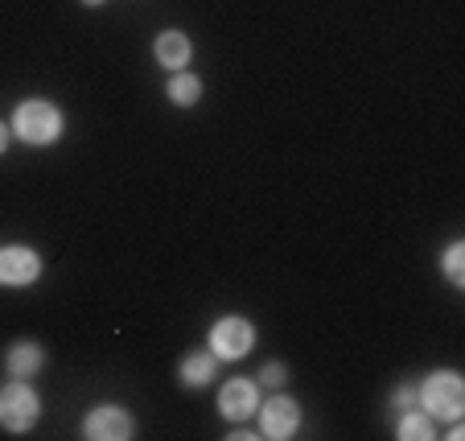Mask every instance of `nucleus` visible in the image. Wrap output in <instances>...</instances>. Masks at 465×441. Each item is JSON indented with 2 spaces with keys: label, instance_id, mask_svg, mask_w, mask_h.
I'll return each instance as SVG.
<instances>
[{
  "label": "nucleus",
  "instance_id": "nucleus-16",
  "mask_svg": "<svg viewBox=\"0 0 465 441\" xmlns=\"http://www.w3.org/2000/svg\"><path fill=\"white\" fill-rule=\"evenodd\" d=\"M416 405V392L412 388H400L395 392V408H412Z\"/></svg>",
  "mask_w": 465,
  "mask_h": 441
},
{
  "label": "nucleus",
  "instance_id": "nucleus-13",
  "mask_svg": "<svg viewBox=\"0 0 465 441\" xmlns=\"http://www.w3.org/2000/svg\"><path fill=\"white\" fill-rule=\"evenodd\" d=\"M395 433H400V441H429L432 437V416L424 413V408H420V413H404Z\"/></svg>",
  "mask_w": 465,
  "mask_h": 441
},
{
  "label": "nucleus",
  "instance_id": "nucleus-17",
  "mask_svg": "<svg viewBox=\"0 0 465 441\" xmlns=\"http://www.w3.org/2000/svg\"><path fill=\"white\" fill-rule=\"evenodd\" d=\"M9 133H13V128H5V124H0V153L9 149Z\"/></svg>",
  "mask_w": 465,
  "mask_h": 441
},
{
  "label": "nucleus",
  "instance_id": "nucleus-4",
  "mask_svg": "<svg viewBox=\"0 0 465 441\" xmlns=\"http://www.w3.org/2000/svg\"><path fill=\"white\" fill-rule=\"evenodd\" d=\"M132 433H136V425H132L128 408L120 405H99L83 421V437L87 441H128Z\"/></svg>",
  "mask_w": 465,
  "mask_h": 441
},
{
  "label": "nucleus",
  "instance_id": "nucleus-3",
  "mask_svg": "<svg viewBox=\"0 0 465 441\" xmlns=\"http://www.w3.org/2000/svg\"><path fill=\"white\" fill-rule=\"evenodd\" d=\"M42 416V400L25 380H13L0 388V429L9 433H29Z\"/></svg>",
  "mask_w": 465,
  "mask_h": 441
},
{
  "label": "nucleus",
  "instance_id": "nucleus-12",
  "mask_svg": "<svg viewBox=\"0 0 465 441\" xmlns=\"http://www.w3.org/2000/svg\"><path fill=\"white\" fill-rule=\"evenodd\" d=\"M165 95L173 107H193L198 99H203V79H193L190 71H173L165 83Z\"/></svg>",
  "mask_w": 465,
  "mask_h": 441
},
{
  "label": "nucleus",
  "instance_id": "nucleus-1",
  "mask_svg": "<svg viewBox=\"0 0 465 441\" xmlns=\"http://www.w3.org/2000/svg\"><path fill=\"white\" fill-rule=\"evenodd\" d=\"M9 128L25 145H54L62 136V112L50 99H25V104H17Z\"/></svg>",
  "mask_w": 465,
  "mask_h": 441
},
{
  "label": "nucleus",
  "instance_id": "nucleus-9",
  "mask_svg": "<svg viewBox=\"0 0 465 441\" xmlns=\"http://www.w3.org/2000/svg\"><path fill=\"white\" fill-rule=\"evenodd\" d=\"M153 54H157V62L165 66V71H185L193 45L182 29H165V34H157V42H153Z\"/></svg>",
  "mask_w": 465,
  "mask_h": 441
},
{
  "label": "nucleus",
  "instance_id": "nucleus-11",
  "mask_svg": "<svg viewBox=\"0 0 465 441\" xmlns=\"http://www.w3.org/2000/svg\"><path fill=\"white\" fill-rule=\"evenodd\" d=\"M5 367H9L13 380H29V376H37V371L45 367V351L37 343H13Z\"/></svg>",
  "mask_w": 465,
  "mask_h": 441
},
{
  "label": "nucleus",
  "instance_id": "nucleus-10",
  "mask_svg": "<svg viewBox=\"0 0 465 441\" xmlns=\"http://www.w3.org/2000/svg\"><path fill=\"white\" fill-rule=\"evenodd\" d=\"M214 371H219V355L214 351H193L177 363V380H182L185 388H203V384L214 380Z\"/></svg>",
  "mask_w": 465,
  "mask_h": 441
},
{
  "label": "nucleus",
  "instance_id": "nucleus-15",
  "mask_svg": "<svg viewBox=\"0 0 465 441\" xmlns=\"http://www.w3.org/2000/svg\"><path fill=\"white\" fill-rule=\"evenodd\" d=\"M284 380H289V371H284V363H268V367L260 371V384H268V388H281Z\"/></svg>",
  "mask_w": 465,
  "mask_h": 441
},
{
  "label": "nucleus",
  "instance_id": "nucleus-2",
  "mask_svg": "<svg viewBox=\"0 0 465 441\" xmlns=\"http://www.w3.org/2000/svg\"><path fill=\"white\" fill-rule=\"evenodd\" d=\"M416 400L424 405V413L437 421H457L465 413V380L457 371H432L429 380L420 384Z\"/></svg>",
  "mask_w": 465,
  "mask_h": 441
},
{
  "label": "nucleus",
  "instance_id": "nucleus-6",
  "mask_svg": "<svg viewBox=\"0 0 465 441\" xmlns=\"http://www.w3.org/2000/svg\"><path fill=\"white\" fill-rule=\"evenodd\" d=\"M260 413V437H272V441H289L292 433L301 429V405L292 396H272Z\"/></svg>",
  "mask_w": 465,
  "mask_h": 441
},
{
  "label": "nucleus",
  "instance_id": "nucleus-14",
  "mask_svg": "<svg viewBox=\"0 0 465 441\" xmlns=\"http://www.w3.org/2000/svg\"><path fill=\"white\" fill-rule=\"evenodd\" d=\"M461 260H465V244L457 239V244L445 252V276L453 285H465V265H461Z\"/></svg>",
  "mask_w": 465,
  "mask_h": 441
},
{
  "label": "nucleus",
  "instance_id": "nucleus-7",
  "mask_svg": "<svg viewBox=\"0 0 465 441\" xmlns=\"http://www.w3.org/2000/svg\"><path fill=\"white\" fill-rule=\"evenodd\" d=\"M42 276V256L34 247H21V244H5L0 247V285H34Z\"/></svg>",
  "mask_w": 465,
  "mask_h": 441
},
{
  "label": "nucleus",
  "instance_id": "nucleus-8",
  "mask_svg": "<svg viewBox=\"0 0 465 441\" xmlns=\"http://www.w3.org/2000/svg\"><path fill=\"white\" fill-rule=\"evenodd\" d=\"M260 408V384L247 380V376H235V380H227L219 388V413L227 416V421H247V416Z\"/></svg>",
  "mask_w": 465,
  "mask_h": 441
},
{
  "label": "nucleus",
  "instance_id": "nucleus-5",
  "mask_svg": "<svg viewBox=\"0 0 465 441\" xmlns=\"http://www.w3.org/2000/svg\"><path fill=\"white\" fill-rule=\"evenodd\" d=\"M255 346V330L247 318H219L211 330V351L219 355V359H243L247 351Z\"/></svg>",
  "mask_w": 465,
  "mask_h": 441
},
{
  "label": "nucleus",
  "instance_id": "nucleus-18",
  "mask_svg": "<svg viewBox=\"0 0 465 441\" xmlns=\"http://www.w3.org/2000/svg\"><path fill=\"white\" fill-rule=\"evenodd\" d=\"M83 5H87V9H99V5H104V0H83Z\"/></svg>",
  "mask_w": 465,
  "mask_h": 441
}]
</instances>
